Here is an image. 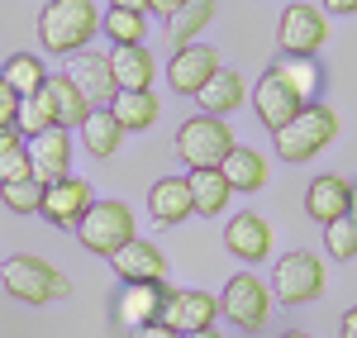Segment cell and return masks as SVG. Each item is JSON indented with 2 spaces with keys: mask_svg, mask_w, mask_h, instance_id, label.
Listing matches in <instances>:
<instances>
[{
  "mask_svg": "<svg viewBox=\"0 0 357 338\" xmlns=\"http://www.w3.org/2000/svg\"><path fill=\"white\" fill-rule=\"evenodd\" d=\"M100 33L110 38L114 48L143 43V38H148V15H143V10H124V5H110V10L100 15Z\"/></svg>",
  "mask_w": 357,
  "mask_h": 338,
  "instance_id": "f1b7e54d",
  "label": "cell"
},
{
  "mask_svg": "<svg viewBox=\"0 0 357 338\" xmlns=\"http://www.w3.org/2000/svg\"><path fill=\"white\" fill-rule=\"evenodd\" d=\"M272 72H276L286 86H291L296 95H301L305 105H310V100H319V91H324V72H319V62H314V57H291V53H281V57L272 62Z\"/></svg>",
  "mask_w": 357,
  "mask_h": 338,
  "instance_id": "4316f807",
  "label": "cell"
},
{
  "mask_svg": "<svg viewBox=\"0 0 357 338\" xmlns=\"http://www.w3.org/2000/svg\"><path fill=\"white\" fill-rule=\"evenodd\" d=\"M272 224L262 220V215H252V210H238L234 220H229V229H224V248L238 257V262H267V253H272Z\"/></svg>",
  "mask_w": 357,
  "mask_h": 338,
  "instance_id": "e0dca14e",
  "label": "cell"
},
{
  "mask_svg": "<svg viewBox=\"0 0 357 338\" xmlns=\"http://www.w3.org/2000/svg\"><path fill=\"white\" fill-rule=\"evenodd\" d=\"M224 176H229V191L234 196H257V191H267V153H257V148H243V143H234V153L224 158Z\"/></svg>",
  "mask_w": 357,
  "mask_h": 338,
  "instance_id": "ffe728a7",
  "label": "cell"
},
{
  "mask_svg": "<svg viewBox=\"0 0 357 338\" xmlns=\"http://www.w3.org/2000/svg\"><path fill=\"white\" fill-rule=\"evenodd\" d=\"M0 77L15 86L20 95H33V91H43V82H48V67H43L33 53H15L5 67H0Z\"/></svg>",
  "mask_w": 357,
  "mask_h": 338,
  "instance_id": "1f68e13d",
  "label": "cell"
},
{
  "mask_svg": "<svg viewBox=\"0 0 357 338\" xmlns=\"http://www.w3.org/2000/svg\"><path fill=\"white\" fill-rule=\"evenodd\" d=\"M57 114H53V100H48V91H33V95H20V114H15V129L24 134V139H38L43 129H53Z\"/></svg>",
  "mask_w": 357,
  "mask_h": 338,
  "instance_id": "4dcf8cb0",
  "label": "cell"
},
{
  "mask_svg": "<svg viewBox=\"0 0 357 338\" xmlns=\"http://www.w3.org/2000/svg\"><path fill=\"white\" fill-rule=\"evenodd\" d=\"M110 67H114V86L119 91H153V53L143 43H129V48H114L110 53Z\"/></svg>",
  "mask_w": 357,
  "mask_h": 338,
  "instance_id": "7402d4cb",
  "label": "cell"
},
{
  "mask_svg": "<svg viewBox=\"0 0 357 338\" xmlns=\"http://www.w3.org/2000/svg\"><path fill=\"white\" fill-rule=\"evenodd\" d=\"M110 5H124V10H143L148 15V0H110Z\"/></svg>",
  "mask_w": 357,
  "mask_h": 338,
  "instance_id": "ab89813d",
  "label": "cell"
},
{
  "mask_svg": "<svg viewBox=\"0 0 357 338\" xmlns=\"http://www.w3.org/2000/svg\"><path fill=\"white\" fill-rule=\"evenodd\" d=\"M138 338H186V334H176L172 324H162V319H153L148 329H138Z\"/></svg>",
  "mask_w": 357,
  "mask_h": 338,
  "instance_id": "d590c367",
  "label": "cell"
},
{
  "mask_svg": "<svg viewBox=\"0 0 357 338\" xmlns=\"http://www.w3.org/2000/svg\"><path fill=\"white\" fill-rule=\"evenodd\" d=\"M91 181L86 176H62V181H48V191H43V220L57 229H72L77 233V224H82V215L91 210Z\"/></svg>",
  "mask_w": 357,
  "mask_h": 338,
  "instance_id": "9c48e42d",
  "label": "cell"
},
{
  "mask_svg": "<svg viewBox=\"0 0 357 338\" xmlns=\"http://www.w3.org/2000/svg\"><path fill=\"white\" fill-rule=\"evenodd\" d=\"M343 134V119L329 110V105H319V100H310L296 119H286L281 129H276V153L286 158V162H310V158H319L333 139Z\"/></svg>",
  "mask_w": 357,
  "mask_h": 338,
  "instance_id": "7a4b0ae2",
  "label": "cell"
},
{
  "mask_svg": "<svg viewBox=\"0 0 357 338\" xmlns=\"http://www.w3.org/2000/svg\"><path fill=\"white\" fill-rule=\"evenodd\" d=\"M24 176H33L29 139L15 124H5V129H0V186H5V181H24Z\"/></svg>",
  "mask_w": 357,
  "mask_h": 338,
  "instance_id": "f546056e",
  "label": "cell"
},
{
  "mask_svg": "<svg viewBox=\"0 0 357 338\" xmlns=\"http://www.w3.org/2000/svg\"><path fill=\"white\" fill-rule=\"evenodd\" d=\"M43 181L38 176H24V181H5L0 186V200H5V210H15V215H38L43 210Z\"/></svg>",
  "mask_w": 357,
  "mask_h": 338,
  "instance_id": "d6a6232c",
  "label": "cell"
},
{
  "mask_svg": "<svg viewBox=\"0 0 357 338\" xmlns=\"http://www.w3.org/2000/svg\"><path fill=\"white\" fill-rule=\"evenodd\" d=\"M67 77H72V86L86 95V105L91 110H100V105H110L114 100V67H110V57L105 53H72L67 57Z\"/></svg>",
  "mask_w": 357,
  "mask_h": 338,
  "instance_id": "8fae6325",
  "label": "cell"
},
{
  "mask_svg": "<svg viewBox=\"0 0 357 338\" xmlns=\"http://www.w3.org/2000/svg\"><path fill=\"white\" fill-rule=\"evenodd\" d=\"M215 319H220V295H210V291H167L162 324H172L176 334L215 329Z\"/></svg>",
  "mask_w": 357,
  "mask_h": 338,
  "instance_id": "30bf717a",
  "label": "cell"
},
{
  "mask_svg": "<svg viewBox=\"0 0 357 338\" xmlns=\"http://www.w3.org/2000/svg\"><path fill=\"white\" fill-rule=\"evenodd\" d=\"M333 15H357V0H324Z\"/></svg>",
  "mask_w": 357,
  "mask_h": 338,
  "instance_id": "f35d334b",
  "label": "cell"
},
{
  "mask_svg": "<svg viewBox=\"0 0 357 338\" xmlns=\"http://www.w3.org/2000/svg\"><path fill=\"white\" fill-rule=\"evenodd\" d=\"M281 338H310V334H301V329H286V334H281Z\"/></svg>",
  "mask_w": 357,
  "mask_h": 338,
  "instance_id": "b9f144b4",
  "label": "cell"
},
{
  "mask_svg": "<svg viewBox=\"0 0 357 338\" xmlns=\"http://www.w3.org/2000/svg\"><path fill=\"white\" fill-rule=\"evenodd\" d=\"M186 181H191L195 215H210V220H215V215H224V210H229V196H234V191H229V176H224L220 167H195Z\"/></svg>",
  "mask_w": 357,
  "mask_h": 338,
  "instance_id": "cb8c5ba5",
  "label": "cell"
},
{
  "mask_svg": "<svg viewBox=\"0 0 357 338\" xmlns=\"http://www.w3.org/2000/svg\"><path fill=\"white\" fill-rule=\"evenodd\" d=\"M162 300H167V282H124L119 300H114V324L138 334L153 319H162Z\"/></svg>",
  "mask_w": 357,
  "mask_h": 338,
  "instance_id": "4fadbf2b",
  "label": "cell"
},
{
  "mask_svg": "<svg viewBox=\"0 0 357 338\" xmlns=\"http://www.w3.org/2000/svg\"><path fill=\"white\" fill-rule=\"evenodd\" d=\"M77 238H82L86 253L110 257L114 248H124L134 238V210L124 200H91V210H86L82 224H77Z\"/></svg>",
  "mask_w": 357,
  "mask_h": 338,
  "instance_id": "5b68a950",
  "label": "cell"
},
{
  "mask_svg": "<svg viewBox=\"0 0 357 338\" xmlns=\"http://www.w3.org/2000/svg\"><path fill=\"white\" fill-rule=\"evenodd\" d=\"M15 114H20V91L0 77V129H5V124H15Z\"/></svg>",
  "mask_w": 357,
  "mask_h": 338,
  "instance_id": "e575fe53",
  "label": "cell"
},
{
  "mask_svg": "<svg viewBox=\"0 0 357 338\" xmlns=\"http://www.w3.org/2000/svg\"><path fill=\"white\" fill-rule=\"evenodd\" d=\"M43 91H48V100H53L57 124H62V129H82V119L91 114V105H86L82 91L72 86V77H67V72H48Z\"/></svg>",
  "mask_w": 357,
  "mask_h": 338,
  "instance_id": "484cf974",
  "label": "cell"
},
{
  "mask_svg": "<svg viewBox=\"0 0 357 338\" xmlns=\"http://www.w3.org/2000/svg\"><path fill=\"white\" fill-rule=\"evenodd\" d=\"M210 20H215V0H186L176 15H167V38H172L176 48H186V43H195V38L205 33Z\"/></svg>",
  "mask_w": 357,
  "mask_h": 338,
  "instance_id": "83f0119b",
  "label": "cell"
},
{
  "mask_svg": "<svg viewBox=\"0 0 357 338\" xmlns=\"http://www.w3.org/2000/svg\"><path fill=\"white\" fill-rule=\"evenodd\" d=\"M324 38H329V20H324V10L319 5H286V15H281V24H276V43H281V53L291 57H314L324 48Z\"/></svg>",
  "mask_w": 357,
  "mask_h": 338,
  "instance_id": "ba28073f",
  "label": "cell"
},
{
  "mask_svg": "<svg viewBox=\"0 0 357 338\" xmlns=\"http://www.w3.org/2000/svg\"><path fill=\"white\" fill-rule=\"evenodd\" d=\"M338 338H357V305L338 319Z\"/></svg>",
  "mask_w": 357,
  "mask_h": 338,
  "instance_id": "74e56055",
  "label": "cell"
},
{
  "mask_svg": "<svg viewBox=\"0 0 357 338\" xmlns=\"http://www.w3.org/2000/svg\"><path fill=\"white\" fill-rule=\"evenodd\" d=\"M110 267L119 282H167V253L158 243H148V238H129L124 248H114L110 253Z\"/></svg>",
  "mask_w": 357,
  "mask_h": 338,
  "instance_id": "2e32d148",
  "label": "cell"
},
{
  "mask_svg": "<svg viewBox=\"0 0 357 338\" xmlns=\"http://www.w3.org/2000/svg\"><path fill=\"white\" fill-rule=\"evenodd\" d=\"M348 215H353V220H357V186H353V210H348Z\"/></svg>",
  "mask_w": 357,
  "mask_h": 338,
  "instance_id": "7bdbcfd3",
  "label": "cell"
},
{
  "mask_svg": "<svg viewBox=\"0 0 357 338\" xmlns=\"http://www.w3.org/2000/svg\"><path fill=\"white\" fill-rule=\"evenodd\" d=\"M0 282H5V291L20 305H57V300L72 295V282L57 272L53 262H43V257H33V253L5 257L0 262Z\"/></svg>",
  "mask_w": 357,
  "mask_h": 338,
  "instance_id": "3957f363",
  "label": "cell"
},
{
  "mask_svg": "<svg viewBox=\"0 0 357 338\" xmlns=\"http://www.w3.org/2000/svg\"><path fill=\"white\" fill-rule=\"evenodd\" d=\"M272 291L257 282L252 272H234L220 291V314L234 324V329H243V334H257V329H267V319H272Z\"/></svg>",
  "mask_w": 357,
  "mask_h": 338,
  "instance_id": "8992f818",
  "label": "cell"
},
{
  "mask_svg": "<svg viewBox=\"0 0 357 338\" xmlns=\"http://www.w3.org/2000/svg\"><path fill=\"white\" fill-rule=\"evenodd\" d=\"M148 215H153L162 229L186 224V220L195 215V205H191V181H186V176H158V181L148 186Z\"/></svg>",
  "mask_w": 357,
  "mask_h": 338,
  "instance_id": "ac0fdd59",
  "label": "cell"
},
{
  "mask_svg": "<svg viewBox=\"0 0 357 338\" xmlns=\"http://www.w3.org/2000/svg\"><path fill=\"white\" fill-rule=\"evenodd\" d=\"M272 295L281 305H314L324 295V257L319 253H286L272 272Z\"/></svg>",
  "mask_w": 357,
  "mask_h": 338,
  "instance_id": "52a82bcc",
  "label": "cell"
},
{
  "mask_svg": "<svg viewBox=\"0 0 357 338\" xmlns=\"http://www.w3.org/2000/svg\"><path fill=\"white\" fill-rule=\"evenodd\" d=\"M353 210V181H343V176H314L310 181V191H305V215L314 220V224H333V220H343Z\"/></svg>",
  "mask_w": 357,
  "mask_h": 338,
  "instance_id": "d6986e66",
  "label": "cell"
},
{
  "mask_svg": "<svg viewBox=\"0 0 357 338\" xmlns=\"http://www.w3.org/2000/svg\"><path fill=\"white\" fill-rule=\"evenodd\" d=\"M96 33H100V10H96V0H48L43 15H38V43L57 57L82 53Z\"/></svg>",
  "mask_w": 357,
  "mask_h": 338,
  "instance_id": "6da1fadb",
  "label": "cell"
},
{
  "mask_svg": "<svg viewBox=\"0 0 357 338\" xmlns=\"http://www.w3.org/2000/svg\"><path fill=\"white\" fill-rule=\"evenodd\" d=\"M248 100H252L257 119H262V124H267L272 134L281 129V124H286V119H296V114L305 110V100H301V95H296V91H291L286 82H281V77H276L272 67L262 72V82L248 91Z\"/></svg>",
  "mask_w": 357,
  "mask_h": 338,
  "instance_id": "5bb4252c",
  "label": "cell"
},
{
  "mask_svg": "<svg viewBox=\"0 0 357 338\" xmlns=\"http://www.w3.org/2000/svg\"><path fill=\"white\" fill-rule=\"evenodd\" d=\"M82 143L91 158H114L119 153V143H124V124L110 114V105H100V110H91L82 119Z\"/></svg>",
  "mask_w": 357,
  "mask_h": 338,
  "instance_id": "d4e9b609",
  "label": "cell"
},
{
  "mask_svg": "<svg viewBox=\"0 0 357 338\" xmlns=\"http://www.w3.org/2000/svg\"><path fill=\"white\" fill-rule=\"evenodd\" d=\"M181 5H186V0H148V15H176V10H181Z\"/></svg>",
  "mask_w": 357,
  "mask_h": 338,
  "instance_id": "8d00e7d4",
  "label": "cell"
},
{
  "mask_svg": "<svg viewBox=\"0 0 357 338\" xmlns=\"http://www.w3.org/2000/svg\"><path fill=\"white\" fill-rule=\"evenodd\" d=\"M195 100H200V114H220V119H224V114H234L248 100V82L234 72V67H229V72L220 67L210 82L195 91Z\"/></svg>",
  "mask_w": 357,
  "mask_h": 338,
  "instance_id": "44dd1931",
  "label": "cell"
},
{
  "mask_svg": "<svg viewBox=\"0 0 357 338\" xmlns=\"http://www.w3.org/2000/svg\"><path fill=\"white\" fill-rule=\"evenodd\" d=\"M110 114L124 124V134H143V129H153V124H158L162 105H158V95H153V91H114Z\"/></svg>",
  "mask_w": 357,
  "mask_h": 338,
  "instance_id": "603a6c76",
  "label": "cell"
},
{
  "mask_svg": "<svg viewBox=\"0 0 357 338\" xmlns=\"http://www.w3.org/2000/svg\"><path fill=\"white\" fill-rule=\"evenodd\" d=\"M186 338H220L215 329H200V334H186Z\"/></svg>",
  "mask_w": 357,
  "mask_h": 338,
  "instance_id": "60d3db41",
  "label": "cell"
},
{
  "mask_svg": "<svg viewBox=\"0 0 357 338\" xmlns=\"http://www.w3.org/2000/svg\"><path fill=\"white\" fill-rule=\"evenodd\" d=\"M234 153V129L220 114H191L176 129V158L186 167H224V158Z\"/></svg>",
  "mask_w": 357,
  "mask_h": 338,
  "instance_id": "277c9868",
  "label": "cell"
},
{
  "mask_svg": "<svg viewBox=\"0 0 357 338\" xmlns=\"http://www.w3.org/2000/svg\"><path fill=\"white\" fill-rule=\"evenodd\" d=\"M29 162H33V176L48 186V181H62L72 176V129H43L38 139H29Z\"/></svg>",
  "mask_w": 357,
  "mask_h": 338,
  "instance_id": "9a60e30c",
  "label": "cell"
},
{
  "mask_svg": "<svg viewBox=\"0 0 357 338\" xmlns=\"http://www.w3.org/2000/svg\"><path fill=\"white\" fill-rule=\"evenodd\" d=\"M215 72H220V53L210 43H186V48H176L172 62H167V86L176 95H195Z\"/></svg>",
  "mask_w": 357,
  "mask_h": 338,
  "instance_id": "7c38bea8",
  "label": "cell"
},
{
  "mask_svg": "<svg viewBox=\"0 0 357 338\" xmlns=\"http://www.w3.org/2000/svg\"><path fill=\"white\" fill-rule=\"evenodd\" d=\"M324 248H329V257H338V262L357 257V220H353V215H343V220L324 224Z\"/></svg>",
  "mask_w": 357,
  "mask_h": 338,
  "instance_id": "836d02e7",
  "label": "cell"
}]
</instances>
